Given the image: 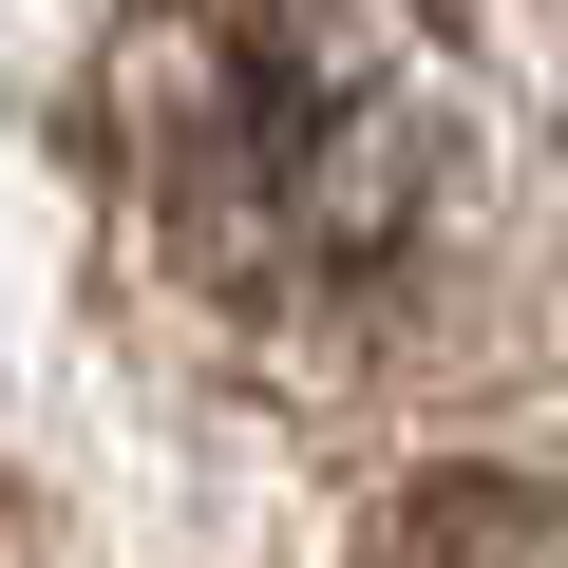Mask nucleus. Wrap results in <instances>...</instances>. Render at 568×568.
<instances>
[{"label": "nucleus", "mask_w": 568, "mask_h": 568, "mask_svg": "<svg viewBox=\"0 0 568 568\" xmlns=\"http://www.w3.org/2000/svg\"><path fill=\"white\" fill-rule=\"evenodd\" d=\"M114 209L227 342H379L455 227V39L417 0H133L95 77Z\"/></svg>", "instance_id": "nucleus-1"}, {"label": "nucleus", "mask_w": 568, "mask_h": 568, "mask_svg": "<svg viewBox=\"0 0 568 568\" xmlns=\"http://www.w3.org/2000/svg\"><path fill=\"white\" fill-rule=\"evenodd\" d=\"M379 568H568V493L549 474H436L379 530Z\"/></svg>", "instance_id": "nucleus-2"}, {"label": "nucleus", "mask_w": 568, "mask_h": 568, "mask_svg": "<svg viewBox=\"0 0 568 568\" xmlns=\"http://www.w3.org/2000/svg\"><path fill=\"white\" fill-rule=\"evenodd\" d=\"M417 20L455 39V77H493V95L568 114V0H417Z\"/></svg>", "instance_id": "nucleus-3"}]
</instances>
